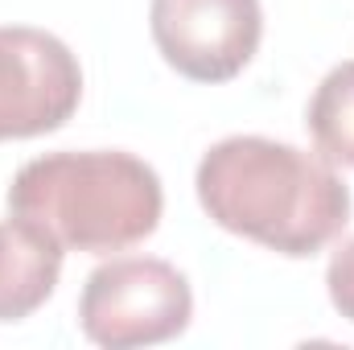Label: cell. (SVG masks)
I'll return each mask as SVG.
<instances>
[{"label":"cell","instance_id":"cell-5","mask_svg":"<svg viewBox=\"0 0 354 350\" xmlns=\"http://www.w3.org/2000/svg\"><path fill=\"white\" fill-rule=\"evenodd\" d=\"M83 99V71L71 46L46 29H0V140L58 132Z\"/></svg>","mask_w":354,"mask_h":350},{"label":"cell","instance_id":"cell-1","mask_svg":"<svg viewBox=\"0 0 354 350\" xmlns=\"http://www.w3.org/2000/svg\"><path fill=\"white\" fill-rule=\"evenodd\" d=\"M210 223L276 256L309 260L351 223V190L322 153L268 136L218 140L194 174Z\"/></svg>","mask_w":354,"mask_h":350},{"label":"cell","instance_id":"cell-4","mask_svg":"<svg viewBox=\"0 0 354 350\" xmlns=\"http://www.w3.org/2000/svg\"><path fill=\"white\" fill-rule=\"evenodd\" d=\"M149 33L161 58L189 83H231L264 37L260 0H153Z\"/></svg>","mask_w":354,"mask_h":350},{"label":"cell","instance_id":"cell-7","mask_svg":"<svg viewBox=\"0 0 354 350\" xmlns=\"http://www.w3.org/2000/svg\"><path fill=\"white\" fill-rule=\"evenodd\" d=\"M309 136L330 165L354 169V58L334 66L309 99Z\"/></svg>","mask_w":354,"mask_h":350},{"label":"cell","instance_id":"cell-2","mask_svg":"<svg viewBox=\"0 0 354 350\" xmlns=\"http://www.w3.org/2000/svg\"><path fill=\"white\" fill-rule=\"evenodd\" d=\"M165 190L149 161L124 149L46 153L8 185V214L46 227L66 252L111 256L161 227Z\"/></svg>","mask_w":354,"mask_h":350},{"label":"cell","instance_id":"cell-8","mask_svg":"<svg viewBox=\"0 0 354 350\" xmlns=\"http://www.w3.org/2000/svg\"><path fill=\"white\" fill-rule=\"evenodd\" d=\"M326 288H330V301L334 309L354 326V235L330 256V268H326Z\"/></svg>","mask_w":354,"mask_h":350},{"label":"cell","instance_id":"cell-6","mask_svg":"<svg viewBox=\"0 0 354 350\" xmlns=\"http://www.w3.org/2000/svg\"><path fill=\"white\" fill-rule=\"evenodd\" d=\"M66 248L29 219H0V322H25L37 313L62 276Z\"/></svg>","mask_w":354,"mask_h":350},{"label":"cell","instance_id":"cell-3","mask_svg":"<svg viewBox=\"0 0 354 350\" xmlns=\"http://www.w3.org/2000/svg\"><path fill=\"white\" fill-rule=\"evenodd\" d=\"M189 280L157 256H115L99 264L79 297V326L87 342L107 350L174 342L189 330Z\"/></svg>","mask_w":354,"mask_h":350}]
</instances>
